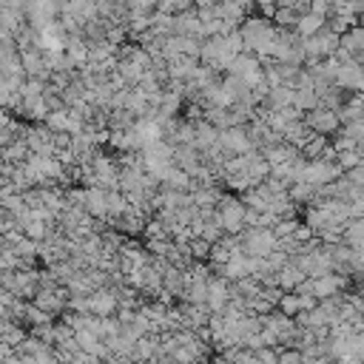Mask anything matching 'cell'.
<instances>
[{
  "label": "cell",
  "mask_w": 364,
  "mask_h": 364,
  "mask_svg": "<svg viewBox=\"0 0 364 364\" xmlns=\"http://www.w3.org/2000/svg\"><path fill=\"white\" fill-rule=\"evenodd\" d=\"M256 361L259 364H279V347H259Z\"/></svg>",
  "instance_id": "cell-7"
},
{
  "label": "cell",
  "mask_w": 364,
  "mask_h": 364,
  "mask_svg": "<svg viewBox=\"0 0 364 364\" xmlns=\"http://www.w3.org/2000/svg\"><path fill=\"white\" fill-rule=\"evenodd\" d=\"M307 276H304V270L290 259L279 273H276V287L282 290V293H296V287L304 282Z\"/></svg>",
  "instance_id": "cell-5"
},
{
  "label": "cell",
  "mask_w": 364,
  "mask_h": 364,
  "mask_svg": "<svg viewBox=\"0 0 364 364\" xmlns=\"http://www.w3.org/2000/svg\"><path fill=\"white\" fill-rule=\"evenodd\" d=\"M213 216H216V222H219V228H222L225 236H239V233L245 230L247 205H245L239 196L225 193V196L219 199V205L213 208Z\"/></svg>",
  "instance_id": "cell-1"
},
{
  "label": "cell",
  "mask_w": 364,
  "mask_h": 364,
  "mask_svg": "<svg viewBox=\"0 0 364 364\" xmlns=\"http://www.w3.org/2000/svg\"><path fill=\"white\" fill-rule=\"evenodd\" d=\"M279 364H301L299 350H279Z\"/></svg>",
  "instance_id": "cell-8"
},
{
  "label": "cell",
  "mask_w": 364,
  "mask_h": 364,
  "mask_svg": "<svg viewBox=\"0 0 364 364\" xmlns=\"http://www.w3.org/2000/svg\"><path fill=\"white\" fill-rule=\"evenodd\" d=\"M341 245H347V247H353V250H355V247H364V216L344 222Z\"/></svg>",
  "instance_id": "cell-6"
},
{
  "label": "cell",
  "mask_w": 364,
  "mask_h": 364,
  "mask_svg": "<svg viewBox=\"0 0 364 364\" xmlns=\"http://www.w3.org/2000/svg\"><path fill=\"white\" fill-rule=\"evenodd\" d=\"M230 304V284L219 276H210L208 279V299H205V307L210 310V316L222 313L225 307Z\"/></svg>",
  "instance_id": "cell-4"
},
{
  "label": "cell",
  "mask_w": 364,
  "mask_h": 364,
  "mask_svg": "<svg viewBox=\"0 0 364 364\" xmlns=\"http://www.w3.org/2000/svg\"><path fill=\"white\" fill-rule=\"evenodd\" d=\"M117 310H119V304H117L114 287H100V290H94L88 296V313L91 316H97V318H114Z\"/></svg>",
  "instance_id": "cell-3"
},
{
  "label": "cell",
  "mask_w": 364,
  "mask_h": 364,
  "mask_svg": "<svg viewBox=\"0 0 364 364\" xmlns=\"http://www.w3.org/2000/svg\"><path fill=\"white\" fill-rule=\"evenodd\" d=\"M301 122L316 134V136H336L341 131V119H338V111H330L324 105H316L313 111H307L301 117Z\"/></svg>",
  "instance_id": "cell-2"
}]
</instances>
